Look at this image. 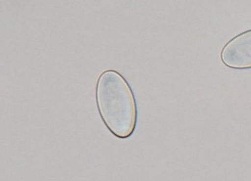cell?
Listing matches in <instances>:
<instances>
[{
	"instance_id": "1",
	"label": "cell",
	"mask_w": 251,
	"mask_h": 181,
	"mask_svg": "<svg viewBox=\"0 0 251 181\" xmlns=\"http://www.w3.org/2000/svg\"><path fill=\"white\" fill-rule=\"evenodd\" d=\"M96 106L102 121L114 137L126 139L133 135L138 121V107L133 89L118 71L109 69L99 76Z\"/></svg>"
},
{
	"instance_id": "2",
	"label": "cell",
	"mask_w": 251,
	"mask_h": 181,
	"mask_svg": "<svg viewBox=\"0 0 251 181\" xmlns=\"http://www.w3.org/2000/svg\"><path fill=\"white\" fill-rule=\"evenodd\" d=\"M221 59L234 69L251 68V30L241 33L224 46Z\"/></svg>"
}]
</instances>
